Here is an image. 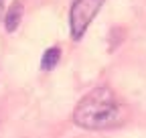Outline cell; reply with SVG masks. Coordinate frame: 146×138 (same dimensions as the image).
I'll list each match as a JSON object with an SVG mask.
<instances>
[{
	"instance_id": "cell-2",
	"label": "cell",
	"mask_w": 146,
	"mask_h": 138,
	"mask_svg": "<svg viewBox=\"0 0 146 138\" xmlns=\"http://www.w3.org/2000/svg\"><path fill=\"white\" fill-rule=\"evenodd\" d=\"M100 6H102V0H73V6L69 12V25H71V34L75 41H79L85 34Z\"/></svg>"
},
{
	"instance_id": "cell-1",
	"label": "cell",
	"mask_w": 146,
	"mask_h": 138,
	"mask_svg": "<svg viewBox=\"0 0 146 138\" xmlns=\"http://www.w3.org/2000/svg\"><path fill=\"white\" fill-rule=\"evenodd\" d=\"M126 114V106L116 92L108 85H100L79 100L73 120L85 130H108L124 124Z\"/></svg>"
},
{
	"instance_id": "cell-4",
	"label": "cell",
	"mask_w": 146,
	"mask_h": 138,
	"mask_svg": "<svg viewBox=\"0 0 146 138\" xmlns=\"http://www.w3.org/2000/svg\"><path fill=\"white\" fill-rule=\"evenodd\" d=\"M59 57H61L59 47H51V49H47L45 55H43V61H41V67L45 69V71H51V69L59 63Z\"/></svg>"
},
{
	"instance_id": "cell-3",
	"label": "cell",
	"mask_w": 146,
	"mask_h": 138,
	"mask_svg": "<svg viewBox=\"0 0 146 138\" xmlns=\"http://www.w3.org/2000/svg\"><path fill=\"white\" fill-rule=\"evenodd\" d=\"M21 21H23V2H21V0H16V2L8 8V12H6V19H4L6 31L8 33L16 31L18 25H21Z\"/></svg>"
},
{
	"instance_id": "cell-5",
	"label": "cell",
	"mask_w": 146,
	"mask_h": 138,
	"mask_svg": "<svg viewBox=\"0 0 146 138\" xmlns=\"http://www.w3.org/2000/svg\"><path fill=\"white\" fill-rule=\"evenodd\" d=\"M0 10H2V0H0Z\"/></svg>"
}]
</instances>
